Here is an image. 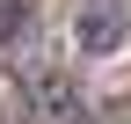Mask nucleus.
<instances>
[{
  "instance_id": "nucleus-1",
  "label": "nucleus",
  "mask_w": 131,
  "mask_h": 124,
  "mask_svg": "<svg viewBox=\"0 0 131 124\" xmlns=\"http://www.w3.org/2000/svg\"><path fill=\"white\" fill-rule=\"evenodd\" d=\"M73 44H80V58H109V51L124 44V0H80Z\"/></svg>"
},
{
  "instance_id": "nucleus-2",
  "label": "nucleus",
  "mask_w": 131,
  "mask_h": 124,
  "mask_svg": "<svg viewBox=\"0 0 131 124\" xmlns=\"http://www.w3.org/2000/svg\"><path fill=\"white\" fill-rule=\"evenodd\" d=\"M37 88H44V110H51L58 124H73V117H80V95H73V80H66V73H58V66H51V73H44V80H37Z\"/></svg>"
},
{
  "instance_id": "nucleus-3",
  "label": "nucleus",
  "mask_w": 131,
  "mask_h": 124,
  "mask_svg": "<svg viewBox=\"0 0 131 124\" xmlns=\"http://www.w3.org/2000/svg\"><path fill=\"white\" fill-rule=\"evenodd\" d=\"M29 22H37V7H29V0H0V44H7V37H22Z\"/></svg>"
}]
</instances>
